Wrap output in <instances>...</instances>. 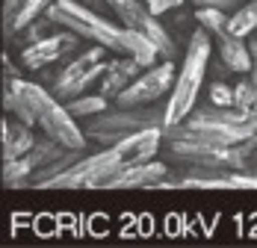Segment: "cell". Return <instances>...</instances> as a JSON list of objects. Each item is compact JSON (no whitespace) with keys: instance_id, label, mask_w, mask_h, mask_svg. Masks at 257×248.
Returning a JSON list of instances; mask_svg holds the SVG:
<instances>
[{"instance_id":"6da1fadb","label":"cell","mask_w":257,"mask_h":248,"mask_svg":"<svg viewBox=\"0 0 257 248\" xmlns=\"http://www.w3.org/2000/svg\"><path fill=\"white\" fill-rule=\"evenodd\" d=\"M163 148L192 172L248 169V160L257 154V115L207 100L180 124L166 127Z\"/></svg>"},{"instance_id":"7a4b0ae2","label":"cell","mask_w":257,"mask_h":248,"mask_svg":"<svg viewBox=\"0 0 257 248\" xmlns=\"http://www.w3.org/2000/svg\"><path fill=\"white\" fill-rule=\"evenodd\" d=\"M56 27H65L71 33H77L83 42H92V45H101L109 53H124L139 59L145 68L160 62V48H157L154 39H148L145 33H136L127 30L124 24H112L109 18H103L101 12H95L92 6L77 3V0H56L51 9L45 12Z\"/></svg>"},{"instance_id":"3957f363","label":"cell","mask_w":257,"mask_h":248,"mask_svg":"<svg viewBox=\"0 0 257 248\" xmlns=\"http://www.w3.org/2000/svg\"><path fill=\"white\" fill-rule=\"evenodd\" d=\"M3 106H6V112L24 118L27 124H33L36 130H42L45 136L56 139L65 148H89V139L77 124V118L68 112L65 100H59L53 92L42 89L39 83H30L21 77H6Z\"/></svg>"},{"instance_id":"277c9868","label":"cell","mask_w":257,"mask_h":248,"mask_svg":"<svg viewBox=\"0 0 257 248\" xmlns=\"http://www.w3.org/2000/svg\"><path fill=\"white\" fill-rule=\"evenodd\" d=\"M210 56H213V36L204 27H198L189 36V45L183 50V65L178 68L175 89L166 98V127L180 124L198 106V95H201V86L207 80V68H210Z\"/></svg>"},{"instance_id":"5b68a950","label":"cell","mask_w":257,"mask_h":248,"mask_svg":"<svg viewBox=\"0 0 257 248\" xmlns=\"http://www.w3.org/2000/svg\"><path fill=\"white\" fill-rule=\"evenodd\" d=\"M145 127H166V100L157 106H118L115 109H103L98 115L86 118L83 133L89 142L95 145H115L121 139H127L130 133H139Z\"/></svg>"},{"instance_id":"8992f818","label":"cell","mask_w":257,"mask_h":248,"mask_svg":"<svg viewBox=\"0 0 257 248\" xmlns=\"http://www.w3.org/2000/svg\"><path fill=\"white\" fill-rule=\"evenodd\" d=\"M106 53H109V50L101 48V45L77 53L68 65H62V68L56 71V77H53V83H51V92L59 100L77 98L83 92H89L92 83H101L103 71H106V65H109Z\"/></svg>"},{"instance_id":"52a82bcc","label":"cell","mask_w":257,"mask_h":248,"mask_svg":"<svg viewBox=\"0 0 257 248\" xmlns=\"http://www.w3.org/2000/svg\"><path fill=\"white\" fill-rule=\"evenodd\" d=\"M103 3L112 9V15H115L118 24H124L127 30L145 33L148 39H154L160 53H163V59H175L178 45H175V39L169 36V30L160 24V15H154V12L148 9L145 0H103Z\"/></svg>"},{"instance_id":"ba28073f","label":"cell","mask_w":257,"mask_h":248,"mask_svg":"<svg viewBox=\"0 0 257 248\" xmlns=\"http://www.w3.org/2000/svg\"><path fill=\"white\" fill-rule=\"evenodd\" d=\"M175 80H178V68H175L172 59L154 62L115 98V103L118 106H151V103H160V100H166L172 95Z\"/></svg>"},{"instance_id":"9c48e42d","label":"cell","mask_w":257,"mask_h":248,"mask_svg":"<svg viewBox=\"0 0 257 248\" xmlns=\"http://www.w3.org/2000/svg\"><path fill=\"white\" fill-rule=\"evenodd\" d=\"M68 151H77V148H65V145H59L56 139L45 136V142H39L30 154L3 163V183H6L9 189H24V186H30V180L42 172V169H48L51 163H56L59 157H65Z\"/></svg>"},{"instance_id":"30bf717a","label":"cell","mask_w":257,"mask_h":248,"mask_svg":"<svg viewBox=\"0 0 257 248\" xmlns=\"http://www.w3.org/2000/svg\"><path fill=\"white\" fill-rule=\"evenodd\" d=\"M80 39L77 33H71V30H59V33H48V36H42V39H33L24 50H21V65L30 68V71H39V68H48L53 62H59L62 56H68V53H74V48H80Z\"/></svg>"},{"instance_id":"8fae6325","label":"cell","mask_w":257,"mask_h":248,"mask_svg":"<svg viewBox=\"0 0 257 248\" xmlns=\"http://www.w3.org/2000/svg\"><path fill=\"white\" fill-rule=\"evenodd\" d=\"M166 189H257V172L225 169V172H189L169 177Z\"/></svg>"},{"instance_id":"7c38bea8","label":"cell","mask_w":257,"mask_h":248,"mask_svg":"<svg viewBox=\"0 0 257 248\" xmlns=\"http://www.w3.org/2000/svg\"><path fill=\"white\" fill-rule=\"evenodd\" d=\"M213 39H216V50H219L225 71L242 77L254 68V53H251V45H245V36H236L233 30H225Z\"/></svg>"},{"instance_id":"4fadbf2b","label":"cell","mask_w":257,"mask_h":248,"mask_svg":"<svg viewBox=\"0 0 257 248\" xmlns=\"http://www.w3.org/2000/svg\"><path fill=\"white\" fill-rule=\"evenodd\" d=\"M56 0H6L3 3V33L6 39L24 33L36 18H42Z\"/></svg>"},{"instance_id":"5bb4252c","label":"cell","mask_w":257,"mask_h":248,"mask_svg":"<svg viewBox=\"0 0 257 248\" xmlns=\"http://www.w3.org/2000/svg\"><path fill=\"white\" fill-rule=\"evenodd\" d=\"M142 62L139 59H133V56H124V53H115V59H109V65H106V71L101 77V95L115 103V98L127 89L130 83L136 80V77L142 74Z\"/></svg>"},{"instance_id":"9a60e30c","label":"cell","mask_w":257,"mask_h":248,"mask_svg":"<svg viewBox=\"0 0 257 248\" xmlns=\"http://www.w3.org/2000/svg\"><path fill=\"white\" fill-rule=\"evenodd\" d=\"M36 145H39L36 127L27 124L24 118H18V115H12V112H6V118H3V163L24 157Z\"/></svg>"},{"instance_id":"2e32d148","label":"cell","mask_w":257,"mask_h":248,"mask_svg":"<svg viewBox=\"0 0 257 248\" xmlns=\"http://www.w3.org/2000/svg\"><path fill=\"white\" fill-rule=\"evenodd\" d=\"M233 106L248 112V115H257V62L248 74H242V80L233 86Z\"/></svg>"},{"instance_id":"e0dca14e","label":"cell","mask_w":257,"mask_h":248,"mask_svg":"<svg viewBox=\"0 0 257 248\" xmlns=\"http://www.w3.org/2000/svg\"><path fill=\"white\" fill-rule=\"evenodd\" d=\"M65 106H68V112L74 115V118H92V115H98V112H103V109H109V98L106 95H77V98H68L65 100Z\"/></svg>"},{"instance_id":"ac0fdd59","label":"cell","mask_w":257,"mask_h":248,"mask_svg":"<svg viewBox=\"0 0 257 248\" xmlns=\"http://www.w3.org/2000/svg\"><path fill=\"white\" fill-rule=\"evenodd\" d=\"M231 30L236 36H251L257 30V0H248L242 9L231 15Z\"/></svg>"},{"instance_id":"d6986e66","label":"cell","mask_w":257,"mask_h":248,"mask_svg":"<svg viewBox=\"0 0 257 248\" xmlns=\"http://www.w3.org/2000/svg\"><path fill=\"white\" fill-rule=\"evenodd\" d=\"M210 103H216V106H233V86L228 83H222V80H216L213 86H210Z\"/></svg>"},{"instance_id":"ffe728a7","label":"cell","mask_w":257,"mask_h":248,"mask_svg":"<svg viewBox=\"0 0 257 248\" xmlns=\"http://www.w3.org/2000/svg\"><path fill=\"white\" fill-rule=\"evenodd\" d=\"M195 3V9H201V6H210V9H222V12H228L233 15L236 9H242L248 0H192Z\"/></svg>"},{"instance_id":"44dd1931","label":"cell","mask_w":257,"mask_h":248,"mask_svg":"<svg viewBox=\"0 0 257 248\" xmlns=\"http://www.w3.org/2000/svg\"><path fill=\"white\" fill-rule=\"evenodd\" d=\"M145 3H148V9H151L154 15H166V12H172V9L183 6L186 0H145Z\"/></svg>"}]
</instances>
